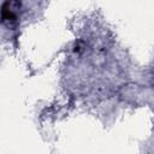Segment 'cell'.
<instances>
[{"mask_svg": "<svg viewBox=\"0 0 154 154\" xmlns=\"http://www.w3.org/2000/svg\"><path fill=\"white\" fill-rule=\"evenodd\" d=\"M19 1L18 0H6L1 8V16L4 20H16L18 11H19Z\"/></svg>", "mask_w": 154, "mask_h": 154, "instance_id": "cell-1", "label": "cell"}]
</instances>
